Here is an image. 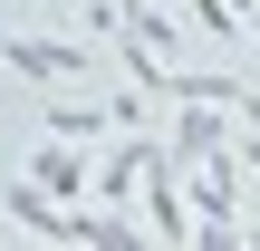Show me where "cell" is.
<instances>
[{"mask_svg":"<svg viewBox=\"0 0 260 251\" xmlns=\"http://www.w3.org/2000/svg\"><path fill=\"white\" fill-rule=\"evenodd\" d=\"M0 58H10L29 87H77V77L96 68V48H77V39H19V29L0 39Z\"/></svg>","mask_w":260,"mask_h":251,"instance_id":"7a4b0ae2","label":"cell"},{"mask_svg":"<svg viewBox=\"0 0 260 251\" xmlns=\"http://www.w3.org/2000/svg\"><path fill=\"white\" fill-rule=\"evenodd\" d=\"M164 116H174V126H164V155H174V164H203L212 145H232V116H212V97H174Z\"/></svg>","mask_w":260,"mask_h":251,"instance_id":"3957f363","label":"cell"},{"mask_svg":"<svg viewBox=\"0 0 260 251\" xmlns=\"http://www.w3.org/2000/svg\"><path fill=\"white\" fill-rule=\"evenodd\" d=\"M29 184H39V193H58V203H77L96 174H87V155H77L68 135H39V155H29Z\"/></svg>","mask_w":260,"mask_h":251,"instance_id":"277c9868","label":"cell"},{"mask_svg":"<svg viewBox=\"0 0 260 251\" xmlns=\"http://www.w3.org/2000/svg\"><path fill=\"white\" fill-rule=\"evenodd\" d=\"M183 29H193V48H232V39H241V10H232V0H193Z\"/></svg>","mask_w":260,"mask_h":251,"instance_id":"52a82bcc","label":"cell"},{"mask_svg":"<svg viewBox=\"0 0 260 251\" xmlns=\"http://www.w3.org/2000/svg\"><path fill=\"white\" fill-rule=\"evenodd\" d=\"M0 213H10L19 232H39V242H68V203H58V193H39L29 174H19V184L0 193Z\"/></svg>","mask_w":260,"mask_h":251,"instance_id":"5b68a950","label":"cell"},{"mask_svg":"<svg viewBox=\"0 0 260 251\" xmlns=\"http://www.w3.org/2000/svg\"><path fill=\"white\" fill-rule=\"evenodd\" d=\"M39 126H48V135H68V145H96V135H116V126H106V106H87V97H58V87H48V116H39Z\"/></svg>","mask_w":260,"mask_h":251,"instance_id":"8992f818","label":"cell"},{"mask_svg":"<svg viewBox=\"0 0 260 251\" xmlns=\"http://www.w3.org/2000/svg\"><path fill=\"white\" fill-rule=\"evenodd\" d=\"M183 203H193V242H241V155L212 145L203 164H183Z\"/></svg>","mask_w":260,"mask_h":251,"instance_id":"6da1fadb","label":"cell"},{"mask_svg":"<svg viewBox=\"0 0 260 251\" xmlns=\"http://www.w3.org/2000/svg\"><path fill=\"white\" fill-rule=\"evenodd\" d=\"M0 39H10V29H0Z\"/></svg>","mask_w":260,"mask_h":251,"instance_id":"ba28073f","label":"cell"}]
</instances>
